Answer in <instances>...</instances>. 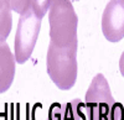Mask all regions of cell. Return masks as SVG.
I'll use <instances>...</instances> for the list:
<instances>
[{"label":"cell","instance_id":"cell-12","mask_svg":"<svg viewBox=\"0 0 124 120\" xmlns=\"http://www.w3.org/2000/svg\"><path fill=\"white\" fill-rule=\"evenodd\" d=\"M8 10H11L10 6V0H0V13L1 11H8ZM13 11V10H11Z\"/></svg>","mask_w":124,"mask_h":120},{"label":"cell","instance_id":"cell-5","mask_svg":"<svg viewBox=\"0 0 124 120\" xmlns=\"http://www.w3.org/2000/svg\"><path fill=\"white\" fill-rule=\"evenodd\" d=\"M102 32L109 42L124 37V0H109L102 15Z\"/></svg>","mask_w":124,"mask_h":120},{"label":"cell","instance_id":"cell-14","mask_svg":"<svg viewBox=\"0 0 124 120\" xmlns=\"http://www.w3.org/2000/svg\"><path fill=\"white\" fill-rule=\"evenodd\" d=\"M72 1H78V0H72Z\"/></svg>","mask_w":124,"mask_h":120},{"label":"cell","instance_id":"cell-3","mask_svg":"<svg viewBox=\"0 0 124 120\" xmlns=\"http://www.w3.org/2000/svg\"><path fill=\"white\" fill-rule=\"evenodd\" d=\"M41 20L32 7H29L24 14L19 16L17 28L15 35V61L23 64L31 57L41 28Z\"/></svg>","mask_w":124,"mask_h":120},{"label":"cell","instance_id":"cell-9","mask_svg":"<svg viewBox=\"0 0 124 120\" xmlns=\"http://www.w3.org/2000/svg\"><path fill=\"white\" fill-rule=\"evenodd\" d=\"M50 5L51 0H31V7L40 19H42L46 15L50 9Z\"/></svg>","mask_w":124,"mask_h":120},{"label":"cell","instance_id":"cell-2","mask_svg":"<svg viewBox=\"0 0 124 120\" xmlns=\"http://www.w3.org/2000/svg\"><path fill=\"white\" fill-rule=\"evenodd\" d=\"M50 38L58 47L77 42L78 17L71 0H51L48 9Z\"/></svg>","mask_w":124,"mask_h":120},{"label":"cell","instance_id":"cell-7","mask_svg":"<svg viewBox=\"0 0 124 120\" xmlns=\"http://www.w3.org/2000/svg\"><path fill=\"white\" fill-rule=\"evenodd\" d=\"M13 25V17H11V10L0 13V41H5L11 31Z\"/></svg>","mask_w":124,"mask_h":120},{"label":"cell","instance_id":"cell-4","mask_svg":"<svg viewBox=\"0 0 124 120\" xmlns=\"http://www.w3.org/2000/svg\"><path fill=\"white\" fill-rule=\"evenodd\" d=\"M86 108L88 120H112L110 114L116 100L112 95L108 81L102 73L92 79L86 93Z\"/></svg>","mask_w":124,"mask_h":120},{"label":"cell","instance_id":"cell-8","mask_svg":"<svg viewBox=\"0 0 124 120\" xmlns=\"http://www.w3.org/2000/svg\"><path fill=\"white\" fill-rule=\"evenodd\" d=\"M46 120H72L71 116L63 110L61 104H52L50 106Z\"/></svg>","mask_w":124,"mask_h":120},{"label":"cell","instance_id":"cell-11","mask_svg":"<svg viewBox=\"0 0 124 120\" xmlns=\"http://www.w3.org/2000/svg\"><path fill=\"white\" fill-rule=\"evenodd\" d=\"M112 120H123L124 119V113H123V106L119 103H114L112 109V114H110Z\"/></svg>","mask_w":124,"mask_h":120},{"label":"cell","instance_id":"cell-10","mask_svg":"<svg viewBox=\"0 0 124 120\" xmlns=\"http://www.w3.org/2000/svg\"><path fill=\"white\" fill-rule=\"evenodd\" d=\"M10 6L13 11L21 15L31 6V0H10Z\"/></svg>","mask_w":124,"mask_h":120},{"label":"cell","instance_id":"cell-6","mask_svg":"<svg viewBox=\"0 0 124 120\" xmlns=\"http://www.w3.org/2000/svg\"><path fill=\"white\" fill-rule=\"evenodd\" d=\"M15 56L9 45L0 41V94L11 87L15 78Z\"/></svg>","mask_w":124,"mask_h":120},{"label":"cell","instance_id":"cell-13","mask_svg":"<svg viewBox=\"0 0 124 120\" xmlns=\"http://www.w3.org/2000/svg\"><path fill=\"white\" fill-rule=\"evenodd\" d=\"M119 71H120L122 76L124 77V51H123V53L119 58Z\"/></svg>","mask_w":124,"mask_h":120},{"label":"cell","instance_id":"cell-1","mask_svg":"<svg viewBox=\"0 0 124 120\" xmlns=\"http://www.w3.org/2000/svg\"><path fill=\"white\" fill-rule=\"evenodd\" d=\"M77 43L58 47L50 42L46 67L51 81L61 91H68L77 81Z\"/></svg>","mask_w":124,"mask_h":120}]
</instances>
